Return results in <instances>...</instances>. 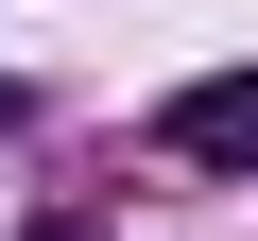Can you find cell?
Returning a JSON list of instances; mask_svg holds the SVG:
<instances>
[{"label": "cell", "mask_w": 258, "mask_h": 241, "mask_svg": "<svg viewBox=\"0 0 258 241\" xmlns=\"http://www.w3.org/2000/svg\"><path fill=\"white\" fill-rule=\"evenodd\" d=\"M155 155H189V172H258V69L172 86V103H155Z\"/></svg>", "instance_id": "1"}, {"label": "cell", "mask_w": 258, "mask_h": 241, "mask_svg": "<svg viewBox=\"0 0 258 241\" xmlns=\"http://www.w3.org/2000/svg\"><path fill=\"white\" fill-rule=\"evenodd\" d=\"M18 241H103V224H18Z\"/></svg>", "instance_id": "2"}, {"label": "cell", "mask_w": 258, "mask_h": 241, "mask_svg": "<svg viewBox=\"0 0 258 241\" xmlns=\"http://www.w3.org/2000/svg\"><path fill=\"white\" fill-rule=\"evenodd\" d=\"M18 120H35V103H18V86H0V138H18Z\"/></svg>", "instance_id": "3"}]
</instances>
